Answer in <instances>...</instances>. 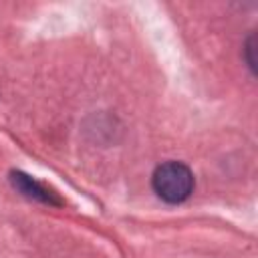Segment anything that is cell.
<instances>
[{"label":"cell","mask_w":258,"mask_h":258,"mask_svg":"<svg viewBox=\"0 0 258 258\" xmlns=\"http://www.w3.org/2000/svg\"><path fill=\"white\" fill-rule=\"evenodd\" d=\"M153 189L161 200L169 204H179L189 198L194 189V175L187 165L179 161H167L155 169Z\"/></svg>","instance_id":"1"},{"label":"cell","mask_w":258,"mask_h":258,"mask_svg":"<svg viewBox=\"0 0 258 258\" xmlns=\"http://www.w3.org/2000/svg\"><path fill=\"white\" fill-rule=\"evenodd\" d=\"M12 183H14L16 189H20L28 198H34V200H40V202H54V204H58V200L44 185H40L38 181H34L32 177H28V175H24L20 171L12 173Z\"/></svg>","instance_id":"2"}]
</instances>
